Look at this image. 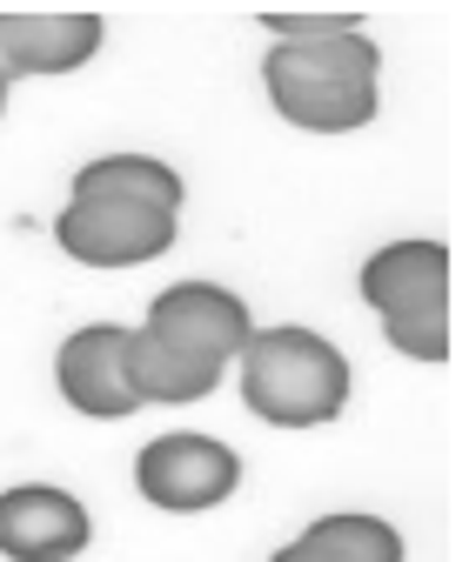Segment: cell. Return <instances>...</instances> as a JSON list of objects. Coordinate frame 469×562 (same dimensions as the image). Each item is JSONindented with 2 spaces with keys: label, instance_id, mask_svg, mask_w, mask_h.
<instances>
[{
  "label": "cell",
  "instance_id": "obj_11",
  "mask_svg": "<svg viewBox=\"0 0 469 562\" xmlns=\"http://www.w3.org/2000/svg\"><path fill=\"white\" fill-rule=\"evenodd\" d=\"M302 542L328 549L335 562H402V536H395L382 516H362V509L315 516V522L302 529Z\"/></svg>",
  "mask_w": 469,
  "mask_h": 562
},
{
  "label": "cell",
  "instance_id": "obj_4",
  "mask_svg": "<svg viewBox=\"0 0 469 562\" xmlns=\"http://www.w3.org/2000/svg\"><path fill=\"white\" fill-rule=\"evenodd\" d=\"M362 302L382 315V335L410 362H449V248L443 241H389L356 274Z\"/></svg>",
  "mask_w": 469,
  "mask_h": 562
},
{
  "label": "cell",
  "instance_id": "obj_10",
  "mask_svg": "<svg viewBox=\"0 0 469 562\" xmlns=\"http://www.w3.org/2000/svg\"><path fill=\"white\" fill-rule=\"evenodd\" d=\"M127 375H134V395H142V408H148V402L188 408V402H209V395L222 389L228 369L188 362V356H175V348H161V341H148L142 328H134V341H127Z\"/></svg>",
  "mask_w": 469,
  "mask_h": 562
},
{
  "label": "cell",
  "instance_id": "obj_3",
  "mask_svg": "<svg viewBox=\"0 0 469 562\" xmlns=\"http://www.w3.org/2000/svg\"><path fill=\"white\" fill-rule=\"evenodd\" d=\"M376 75L382 54L369 34H343L322 47H268L261 54V88L289 127L309 134H349L376 121Z\"/></svg>",
  "mask_w": 469,
  "mask_h": 562
},
{
  "label": "cell",
  "instance_id": "obj_13",
  "mask_svg": "<svg viewBox=\"0 0 469 562\" xmlns=\"http://www.w3.org/2000/svg\"><path fill=\"white\" fill-rule=\"evenodd\" d=\"M268 562H335V555H328V549H315V542H302V536H295V542H282V549H276V555H268Z\"/></svg>",
  "mask_w": 469,
  "mask_h": 562
},
{
  "label": "cell",
  "instance_id": "obj_2",
  "mask_svg": "<svg viewBox=\"0 0 469 562\" xmlns=\"http://www.w3.org/2000/svg\"><path fill=\"white\" fill-rule=\"evenodd\" d=\"M235 369H242V408L261 415L268 429H322L349 408V389H356L349 356L302 322L255 328Z\"/></svg>",
  "mask_w": 469,
  "mask_h": 562
},
{
  "label": "cell",
  "instance_id": "obj_12",
  "mask_svg": "<svg viewBox=\"0 0 469 562\" xmlns=\"http://www.w3.org/2000/svg\"><path fill=\"white\" fill-rule=\"evenodd\" d=\"M261 27L276 34V47H322V41L362 34V14H295V8H268Z\"/></svg>",
  "mask_w": 469,
  "mask_h": 562
},
{
  "label": "cell",
  "instance_id": "obj_7",
  "mask_svg": "<svg viewBox=\"0 0 469 562\" xmlns=\"http://www.w3.org/2000/svg\"><path fill=\"white\" fill-rule=\"evenodd\" d=\"M127 341L134 328L121 322H88L75 328L60 348H54V389L60 402L88 415V422H121L142 408V395H134V375H127Z\"/></svg>",
  "mask_w": 469,
  "mask_h": 562
},
{
  "label": "cell",
  "instance_id": "obj_8",
  "mask_svg": "<svg viewBox=\"0 0 469 562\" xmlns=\"http://www.w3.org/2000/svg\"><path fill=\"white\" fill-rule=\"evenodd\" d=\"M94 542V516L60 482L0 488V555L8 562H75Z\"/></svg>",
  "mask_w": 469,
  "mask_h": 562
},
{
  "label": "cell",
  "instance_id": "obj_15",
  "mask_svg": "<svg viewBox=\"0 0 469 562\" xmlns=\"http://www.w3.org/2000/svg\"><path fill=\"white\" fill-rule=\"evenodd\" d=\"M0 114H8V94H0Z\"/></svg>",
  "mask_w": 469,
  "mask_h": 562
},
{
  "label": "cell",
  "instance_id": "obj_5",
  "mask_svg": "<svg viewBox=\"0 0 469 562\" xmlns=\"http://www.w3.org/2000/svg\"><path fill=\"white\" fill-rule=\"evenodd\" d=\"M134 488L161 516H209L242 488V456L201 429H168L134 456Z\"/></svg>",
  "mask_w": 469,
  "mask_h": 562
},
{
  "label": "cell",
  "instance_id": "obj_1",
  "mask_svg": "<svg viewBox=\"0 0 469 562\" xmlns=\"http://www.w3.org/2000/svg\"><path fill=\"white\" fill-rule=\"evenodd\" d=\"M181 194L188 188L161 155H94L54 215V241L81 268H142L175 248Z\"/></svg>",
  "mask_w": 469,
  "mask_h": 562
},
{
  "label": "cell",
  "instance_id": "obj_6",
  "mask_svg": "<svg viewBox=\"0 0 469 562\" xmlns=\"http://www.w3.org/2000/svg\"><path fill=\"white\" fill-rule=\"evenodd\" d=\"M142 335L175 348V356H188V362L228 369L255 335V315H248V302L235 289H222V281H175V289H161L148 302Z\"/></svg>",
  "mask_w": 469,
  "mask_h": 562
},
{
  "label": "cell",
  "instance_id": "obj_9",
  "mask_svg": "<svg viewBox=\"0 0 469 562\" xmlns=\"http://www.w3.org/2000/svg\"><path fill=\"white\" fill-rule=\"evenodd\" d=\"M108 41V21L75 8V14H0V60H8V81H34V75H75L88 67Z\"/></svg>",
  "mask_w": 469,
  "mask_h": 562
},
{
  "label": "cell",
  "instance_id": "obj_14",
  "mask_svg": "<svg viewBox=\"0 0 469 562\" xmlns=\"http://www.w3.org/2000/svg\"><path fill=\"white\" fill-rule=\"evenodd\" d=\"M8 88H14V81H8V60H0V94H8Z\"/></svg>",
  "mask_w": 469,
  "mask_h": 562
}]
</instances>
